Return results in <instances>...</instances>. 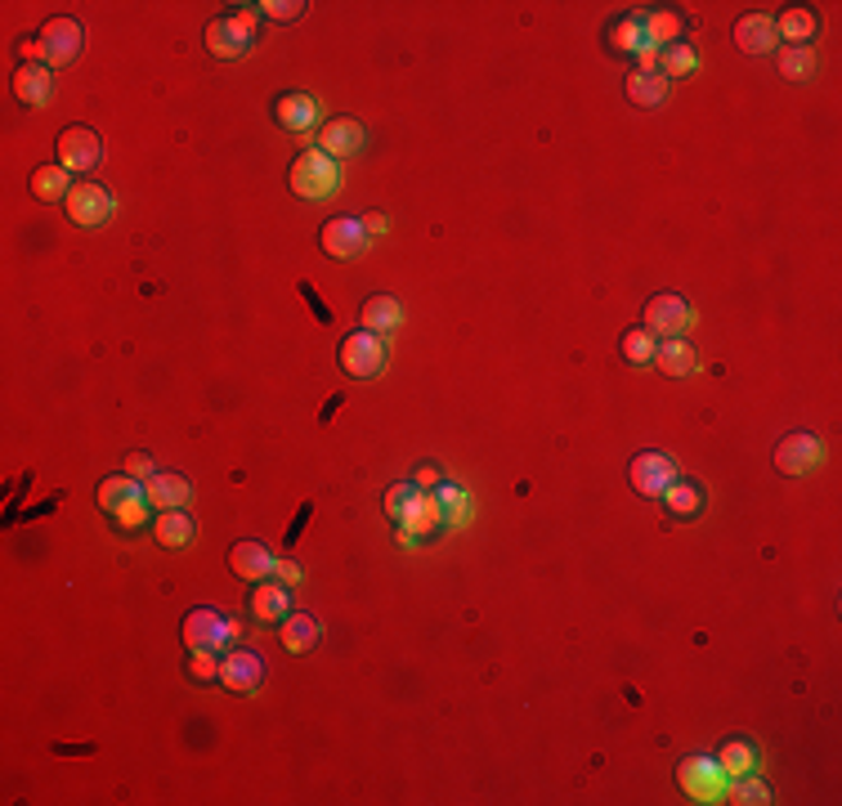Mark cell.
<instances>
[{"mask_svg":"<svg viewBox=\"0 0 842 806\" xmlns=\"http://www.w3.org/2000/svg\"><path fill=\"white\" fill-rule=\"evenodd\" d=\"M99 511H108V520H113L117 529H139L143 520H149V493H143V480H130V475H108V480L99 484Z\"/></svg>","mask_w":842,"mask_h":806,"instance_id":"obj_1","label":"cell"},{"mask_svg":"<svg viewBox=\"0 0 842 806\" xmlns=\"http://www.w3.org/2000/svg\"><path fill=\"white\" fill-rule=\"evenodd\" d=\"M287 185H291V193L305 198V202H327L341 189V166H337V158H327L323 149H305V153H297V162H291Z\"/></svg>","mask_w":842,"mask_h":806,"instance_id":"obj_2","label":"cell"},{"mask_svg":"<svg viewBox=\"0 0 842 806\" xmlns=\"http://www.w3.org/2000/svg\"><path fill=\"white\" fill-rule=\"evenodd\" d=\"M202 41H206V54L215 59H242L255 41V14L251 10H238V14H219L206 23L202 32Z\"/></svg>","mask_w":842,"mask_h":806,"instance_id":"obj_3","label":"cell"},{"mask_svg":"<svg viewBox=\"0 0 842 806\" xmlns=\"http://www.w3.org/2000/svg\"><path fill=\"white\" fill-rule=\"evenodd\" d=\"M238 637H242L238 618H225L219 609L198 605V609L185 614V645L189 650H229Z\"/></svg>","mask_w":842,"mask_h":806,"instance_id":"obj_4","label":"cell"},{"mask_svg":"<svg viewBox=\"0 0 842 806\" xmlns=\"http://www.w3.org/2000/svg\"><path fill=\"white\" fill-rule=\"evenodd\" d=\"M63 206L72 215V225H81V229H99L113 219V193H108L99 179H77Z\"/></svg>","mask_w":842,"mask_h":806,"instance_id":"obj_5","label":"cell"},{"mask_svg":"<svg viewBox=\"0 0 842 806\" xmlns=\"http://www.w3.org/2000/svg\"><path fill=\"white\" fill-rule=\"evenodd\" d=\"M54 149H59V166L63 171H77V175H86V171H95L103 162V139L90 126H67V130H59Z\"/></svg>","mask_w":842,"mask_h":806,"instance_id":"obj_6","label":"cell"},{"mask_svg":"<svg viewBox=\"0 0 842 806\" xmlns=\"http://www.w3.org/2000/svg\"><path fill=\"white\" fill-rule=\"evenodd\" d=\"M265 681V664L261 654L247 645H229V654H219V685L229 694H255Z\"/></svg>","mask_w":842,"mask_h":806,"instance_id":"obj_7","label":"cell"},{"mask_svg":"<svg viewBox=\"0 0 842 806\" xmlns=\"http://www.w3.org/2000/svg\"><path fill=\"white\" fill-rule=\"evenodd\" d=\"M677 780H681V789L694 802H726V789H730V780L721 776L717 757H686L677 766Z\"/></svg>","mask_w":842,"mask_h":806,"instance_id":"obj_8","label":"cell"},{"mask_svg":"<svg viewBox=\"0 0 842 806\" xmlns=\"http://www.w3.org/2000/svg\"><path fill=\"white\" fill-rule=\"evenodd\" d=\"M341 368H345L350 377H359V381L377 377V373L386 368V341H381L377 332H350V337L341 341Z\"/></svg>","mask_w":842,"mask_h":806,"instance_id":"obj_9","label":"cell"},{"mask_svg":"<svg viewBox=\"0 0 842 806\" xmlns=\"http://www.w3.org/2000/svg\"><path fill=\"white\" fill-rule=\"evenodd\" d=\"M820 462H825V439H820V435H807V430L784 435L780 449H776L780 475H812Z\"/></svg>","mask_w":842,"mask_h":806,"instance_id":"obj_10","label":"cell"},{"mask_svg":"<svg viewBox=\"0 0 842 806\" xmlns=\"http://www.w3.org/2000/svg\"><path fill=\"white\" fill-rule=\"evenodd\" d=\"M690 327V305L677 291H658L645 301V332L650 337H681Z\"/></svg>","mask_w":842,"mask_h":806,"instance_id":"obj_11","label":"cell"},{"mask_svg":"<svg viewBox=\"0 0 842 806\" xmlns=\"http://www.w3.org/2000/svg\"><path fill=\"white\" fill-rule=\"evenodd\" d=\"M36 36H41V50H46V63L50 67H63V63H72V59L81 54V23L67 18V14L46 18V27L36 32Z\"/></svg>","mask_w":842,"mask_h":806,"instance_id":"obj_12","label":"cell"},{"mask_svg":"<svg viewBox=\"0 0 842 806\" xmlns=\"http://www.w3.org/2000/svg\"><path fill=\"white\" fill-rule=\"evenodd\" d=\"M318 242H323V251L332 255V261H354V255L368 247V229H363V219H354V215H332L323 225Z\"/></svg>","mask_w":842,"mask_h":806,"instance_id":"obj_13","label":"cell"},{"mask_svg":"<svg viewBox=\"0 0 842 806\" xmlns=\"http://www.w3.org/2000/svg\"><path fill=\"white\" fill-rule=\"evenodd\" d=\"M628 480L641 498H664V489L677 480V462L664 453H637L628 466Z\"/></svg>","mask_w":842,"mask_h":806,"instance_id":"obj_14","label":"cell"},{"mask_svg":"<svg viewBox=\"0 0 842 806\" xmlns=\"http://www.w3.org/2000/svg\"><path fill=\"white\" fill-rule=\"evenodd\" d=\"M444 525H449V520H444V511H439L435 493H422V489H417V498H413L409 511H404V520H399V542L413 546L417 538H430V533H439Z\"/></svg>","mask_w":842,"mask_h":806,"instance_id":"obj_15","label":"cell"},{"mask_svg":"<svg viewBox=\"0 0 842 806\" xmlns=\"http://www.w3.org/2000/svg\"><path fill=\"white\" fill-rule=\"evenodd\" d=\"M229 569L242 582H265V578H274V556H269L265 542L247 538V542H234L229 546Z\"/></svg>","mask_w":842,"mask_h":806,"instance_id":"obj_16","label":"cell"},{"mask_svg":"<svg viewBox=\"0 0 842 806\" xmlns=\"http://www.w3.org/2000/svg\"><path fill=\"white\" fill-rule=\"evenodd\" d=\"M363 139H368V135H363V126L354 117H332V122L318 126V149L327 158H337V162L341 158H354L363 149Z\"/></svg>","mask_w":842,"mask_h":806,"instance_id":"obj_17","label":"cell"},{"mask_svg":"<svg viewBox=\"0 0 842 806\" xmlns=\"http://www.w3.org/2000/svg\"><path fill=\"white\" fill-rule=\"evenodd\" d=\"M50 95H54V72H50V63H18V72H14V99L23 108H41V103H50Z\"/></svg>","mask_w":842,"mask_h":806,"instance_id":"obj_18","label":"cell"},{"mask_svg":"<svg viewBox=\"0 0 842 806\" xmlns=\"http://www.w3.org/2000/svg\"><path fill=\"white\" fill-rule=\"evenodd\" d=\"M143 493H149L153 511H185L189 498H193V484H189L179 470H158L153 480L143 484Z\"/></svg>","mask_w":842,"mask_h":806,"instance_id":"obj_19","label":"cell"},{"mask_svg":"<svg viewBox=\"0 0 842 806\" xmlns=\"http://www.w3.org/2000/svg\"><path fill=\"white\" fill-rule=\"evenodd\" d=\"M654 368L664 373V377H690L694 368H700V354H694V345L686 337H664L654 345Z\"/></svg>","mask_w":842,"mask_h":806,"instance_id":"obj_20","label":"cell"},{"mask_svg":"<svg viewBox=\"0 0 842 806\" xmlns=\"http://www.w3.org/2000/svg\"><path fill=\"white\" fill-rule=\"evenodd\" d=\"M736 46L744 54H771L780 46V36H776V18L771 14H744L736 23Z\"/></svg>","mask_w":842,"mask_h":806,"instance_id":"obj_21","label":"cell"},{"mask_svg":"<svg viewBox=\"0 0 842 806\" xmlns=\"http://www.w3.org/2000/svg\"><path fill=\"white\" fill-rule=\"evenodd\" d=\"M278 641H282L287 654H314V645L323 641V628H318L314 614H297V609H291L278 622Z\"/></svg>","mask_w":842,"mask_h":806,"instance_id":"obj_22","label":"cell"},{"mask_svg":"<svg viewBox=\"0 0 842 806\" xmlns=\"http://www.w3.org/2000/svg\"><path fill=\"white\" fill-rule=\"evenodd\" d=\"M717 766H721V776L726 780H744V776H757V766H762V753H757V744L753 740H726L717 753Z\"/></svg>","mask_w":842,"mask_h":806,"instance_id":"obj_23","label":"cell"},{"mask_svg":"<svg viewBox=\"0 0 842 806\" xmlns=\"http://www.w3.org/2000/svg\"><path fill=\"white\" fill-rule=\"evenodd\" d=\"M359 323H363V332H399V323H404V305H399L394 297H386V291H377V297H368L363 301V310H359Z\"/></svg>","mask_w":842,"mask_h":806,"instance_id":"obj_24","label":"cell"},{"mask_svg":"<svg viewBox=\"0 0 842 806\" xmlns=\"http://www.w3.org/2000/svg\"><path fill=\"white\" fill-rule=\"evenodd\" d=\"M274 117H278L282 130L305 135V130L318 126V99H314V95H282V99L274 103Z\"/></svg>","mask_w":842,"mask_h":806,"instance_id":"obj_25","label":"cell"},{"mask_svg":"<svg viewBox=\"0 0 842 806\" xmlns=\"http://www.w3.org/2000/svg\"><path fill=\"white\" fill-rule=\"evenodd\" d=\"M291 614V588L287 582H255L251 592V618L255 622H278Z\"/></svg>","mask_w":842,"mask_h":806,"instance_id":"obj_26","label":"cell"},{"mask_svg":"<svg viewBox=\"0 0 842 806\" xmlns=\"http://www.w3.org/2000/svg\"><path fill=\"white\" fill-rule=\"evenodd\" d=\"M605 41H609V50H618V54H645V50H654L650 46V36H645V23H641V14H624V18H614L609 23V32H605Z\"/></svg>","mask_w":842,"mask_h":806,"instance_id":"obj_27","label":"cell"},{"mask_svg":"<svg viewBox=\"0 0 842 806\" xmlns=\"http://www.w3.org/2000/svg\"><path fill=\"white\" fill-rule=\"evenodd\" d=\"M153 538H158V546H166V552H179V546L193 542V516L189 511H158Z\"/></svg>","mask_w":842,"mask_h":806,"instance_id":"obj_28","label":"cell"},{"mask_svg":"<svg viewBox=\"0 0 842 806\" xmlns=\"http://www.w3.org/2000/svg\"><path fill=\"white\" fill-rule=\"evenodd\" d=\"M776 36H780V41H789V46H807V41H816V36H820L816 10H802V5L784 10V14L776 18Z\"/></svg>","mask_w":842,"mask_h":806,"instance_id":"obj_29","label":"cell"},{"mask_svg":"<svg viewBox=\"0 0 842 806\" xmlns=\"http://www.w3.org/2000/svg\"><path fill=\"white\" fill-rule=\"evenodd\" d=\"M641 23H645V36H650L654 50L681 41V14L677 10H641Z\"/></svg>","mask_w":842,"mask_h":806,"instance_id":"obj_30","label":"cell"},{"mask_svg":"<svg viewBox=\"0 0 842 806\" xmlns=\"http://www.w3.org/2000/svg\"><path fill=\"white\" fill-rule=\"evenodd\" d=\"M72 171H63L59 162L54 166H36L32 171V193L41 198V202H67V193H72V179H67Z\"/></svg>","mask_w":842,"mask_h":806,"instance_id":"obj_31","label":"cell"},{"mask_svg":"<svg viewBox=\"0 0 842 806\" xmlns=\"http://www.w3.org/2000/svg\"><path fill=\"white\" fill-rule=\"evenodd\" d=\"M628 99L637 108H658L668 99V77H664V72H632V77H628Z\"/></svg>","mask_w":842,"mask_h":806,"instance_id":"obj_32","label":"cell"},{"mask_svg":"<svg viewBox=\"0 0 842 806\" xmlns=\"http://www.w3.org/2000/svg\"><path fill=\"white\" fill-rule=\"evenodd\" d=\"M780 72L789 81H812L820 72V54L812 46H784L780 50Z\"/></svg>","mask_w":842,"mask_h":806,"instance_id":"obj_33","label":"cell"},{"mask_svg":"<svg viewBox=\"0 0 842 806\" xmlns=\"http://www.w3.org/2000/svg\"><path fill=\"white\" fill-rule=\"evenodd\" d=\"M664 498H668V511H673V516H681V520H694L704 511V489L690 484V480H673L664 489Z\"/></svg>","mask_w":842,"mask_h":806,"instance_id":"obj_34","label":"cell"},{"mask_svg":"<svg viewBox=\"0 0 842 806\" xmlns=\"http://www.w3.org/2000/svg\"><path fill=\"white\" fill-rule=\"evenodd\" d=\"M700 67V54H694L686 41H673V46H664L658 50V72L673 81V77H690V72Z\"/></svg>","mask_w":842,"mask_h":806,"instance_id":"obj_35","label":"cell"},{"mask_svg":"<svg viewBox=\"0 0 842 806\" xmlns=\"http://www.w3.org/2000/svg\"><path fill=\"white\" fill-rule=\"evenodd\" d=\"M435 502H439V511H444V520L449 525H466L470 520V502H466V489H457V484H439L435 489Z\"/></svg>","mask_w":842,"mask_h":806,"instance_id":"obj_36","label":"cell"},{"mask_svg":"<svg viewBox=\"0 0 842 806\" xmlns=\"http://www.w3.org/2000/svg\"><path fill=\"white\" fill-rule=\"evenodd\" d=\"M618 350H624L628 363H637V368H641V363L654 358V337L645 332V327H632V332H624V341H618Z\"/></svg>","mask_w":842,"mask_h":806,"instance_id":"obj_37","label":"cell"},{"mask_svg":"<svg viewBox=\"0 0 842 806\" xmlns=\"http://www.w3.org/2000/svg\"><path fill=\"white\" fill-rule=\"evenodd\" d=\"M726 797L730 802H749V806H766V802H771V789H766L757 776H744V780H730Z\"/></svg>","mask_w":842,"mask_h":806,"instance_id":"obj_38","label":"cell"},{"mask_svg":"<svg viewBox=\"0 0 842 806\" xmlns=\"http://www.w3.org/2000/svg\"><path fill=\"white\" fill-rule=\"evenodd\" d=\"M417 498V484L409 480V484H390L386 489V498H381V506H386V516L399 525V520H404V511H409V502Z\"/></svg>","mask_w":842,"mask_h":806,"instance_id":"obj_39","label":"cell"},{"mask_svg":"<svg viewBox=\"0 0 842 806\" xmlns=\"http://www.w3.org/2000/svg\"><path fill=\"white\" fill-rule=\"evenodd\" d=\"M189 677L193 681H219V650H193L189 654Z\"/></svg>","mask_w":842,"mask_h":806,"instance_id":"obj_40","label":"cell"},{"mask_svg":"<svg viewBox=\"0 0 842 806\" xmlns=\"http://www.w3.org/2000/svg\"><path fill=\"white\" fill-rule=\"evenodd\" d=\"M265 18H274V23H291V18H301V0H265V5H255Z\"/></svg>","mask_w":842,"mask_h":806,"instance_id":"obj_41","label":"cell"},{"mask_svg":"<svg viewBox=\"0 0 842 806\" xmlns=\"http://www.w3.org/2000/svg\"><path fill=\"white\" fill-rule=\"evenodd\" d=\"M126 475H130V480H143V484H149L153 475H158V466H153L149 453H126Z\"/></svg>","mask_w":842,"mask_h":806,"instance_id":"obj_42","label":"cell"},{"mask_svg":"<svg viewBox=\"0 0 842 806\" xmlns=\"http://www.w3.org/2000/svg\"><path fill=\"white\" fill-rule=\"evenodd\" d=\"M413 484H417L422 493H435V489H439V466H435V462H422V466L413 470Z\"/></svg>","mask_w":842,"mask_h":806,"instance_id":"obj_43","label":"cell"},{"mask_svg":"<svg viewBox=\"0 0 842 806\" xmlns=\"http://www.w3.org/2000/svg\"><path fill=\"white\" fill-rule=\"evenodd\" d=\"M18 59H23V63H46L41 36H23V41H18Z\"/></svg>","mask_w":842,"mask_h":806,"instance_id":"obj_44","label":"cell"},{"mask_svg":"<svg viewBox=\"0 0 842 806\" xmlns=\"http://www.w3.org/2000/svg\"><path fill=\"white\" fill-rule=\"evenodd\" d=\"M274 578L287 582V588H297V582H301V565L297 561H274Z\"/></svg>","mask_w":842,"mask_h":806,"instance_id":"obj_45","label":"cell"},{"mask_svg":"<svg viewBox=\"0 0 842 806\" xmlns=\"http://www.w3.org/2000/svg\"><path fill=\"white\" fill-rule=\"evenodd\" d=\"M363 229H368V238L386 234V229H390V215H386V211H368V215H363Z\"/></svg>","mask_w":842,"mask_h":806,"instance_id":"obj_46","label":"cell"}]
</instances>
